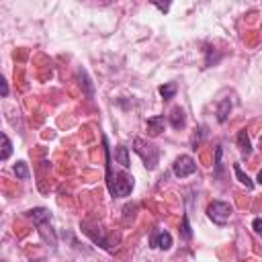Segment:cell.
<instances>
[{"instance_id": "cell-19", "label": "cell", "mask_w": 262, "mask_h": 262, "mask_svg": "<svg viewBox=\"0 0 262 262\" xmlns=\"http://www.w3.org/2000/svg\"><path fill=\"white\" fill-rule=\"evenodd\" d=\"M0 97H9V82L0 74Z\"/></svg>"}, {"instance_id": "cell-8", "label": "cell", "mask_w": 262, "mask_h": 262, "mask_svg": "<svg viewBox=\"0 0 262 262\" xmlns=\"http://www.w3.org/2000/svg\"><path fill=\"white\" fill-rule=\"evenodd\" d=\"M164 125H166V119H164V115L150 117V119H148V133H150L152 137H156V135H160V133L164 131Z\"/></svg>"}, {"instance_id": "cell-20", "label": "cell", "mask_w": 262, "mask_h": 262, "mask_svg": "<svg viewBox=\"0 0 262 262\" xmlns=\"http://www.w3.org/2000/svg\"><path fill=\"white\" fill-rule=\"evenodd\" d=\"M154 7H156V9H160L162 13H168V9H170V3H158V0H154Z\"/></svg>"}, {"instance_id": "cell-6", "label": "cell", "mask_w": 262, "mask_h": 262, "mask_svg": "<svg viewBox=\"0 0 262 262\" xmlns=\"http://www.w3.org/2000/svg\"><path fill=\"white\" fill-rule=\"evenodd\" d=\"M27 217H29L37 227H41V225H45V223L51 221V211L45 209V207H35V209H31V211H27Z\"/></svg>"}, {"instance_id": "cell-15", "label": "cell", "mask_w": 262, "mask_h": 262, "mask_svg": "<svg viewBox=\"0 0 262 262\" xmlns=\"http://www.w3.org/2000/svg\"><path fill=\"white\" fill-rule=\"evenodd\" d=\"M15 174H17V179L19 181H27L29 179V168L25 162H17L15 164Z\"/></svg>"}, {"instance_id": "cell-21", "label": "cell", "mask_w": 262, "mask_h": 262, "mask_svg": "<svg viewBox=\"0 0 262 262\" xmlns=\"http://www.w3.org/2000/svg\"><path fill=\"white\" fill-rule=\"evenodd\" d=\"M252 227H254V231H256V234H260V231H262V229H260V227H262V219H260V217H256V219H254V223H252Z\"/></svg>"}, {"instance_id": "cell-9", "label": "cell", "mask_w": 262, "mask_h": 262, "mask_svg": "<svg viewBox=\"0 0 262 262\" xmlns=\"http://www.w3.org/2000/svg\"><path fill=\"white\" fill-rule=\"evenodd\" d=\"M229 113H231V99H221L217 103V121L219 123H225L229 119Z\"/></svg>"}, {"instance_id": "cell-17", "label": "cell", "mask_w": 262, "mask_h": 262, "mask_svg": "<svg viewBox=\"0 0 262 262\" xmlns=\"http://www.w3.org/2000/svg\"><path fill=\"white\" fill-rule=\"evenodd\" d=\"M205 51H207V60H205V66H203V68H211L213 64H217V62L221 60V55H219V53H215V49H213V47H207Z\"/></svg>"}, {"instance_id": "cell-10", "label": "cell", "mask_w": 262, "mask_h": 262, "mask_svg": "<svg viewBox=\"0 0 262 262\" xmlns=\"http://www.w3.org/2000/svg\"><path fill=\"white\" fill-rule=\"evenodd\" d=\"M238 145H240L244 158H250L252 156V143H250V137H248V131L246 129H240L238 131Z\"/></svg>"}, {"instance_id": "cell-2", "label": "cell", "mask_w": 262, "mask_h": 262, "mask_svg": "<svg viewBox=\"0 0 262 262\" xmlns=\"http://www.w3.org/2000/svg\"><path fill=\"white\" fill-rule=\"evenodd\" d=\"M231 213H234V207L229 203H225V201H213L207 207V217L217 225H225L229 221Z\"/></svg>"}, {"instance_id": "cell-18", "label": "cell", "mask_w": 262, "mask_h": 262, "mask_svg": "<svg viewBox=\"0 0 262 262\" xmlns=\"http://www.w3.org/2000/svg\"><path fill=\"white\" fill-rule=\"evenodd\" d=\"M221 156H223V148L217 145L215 148V177H221Z\"/></svg>"}, {"instance_id": "cell-11", "label": "cell", "mask_w": 262, "mask_h": 262, "mask_svg": "<svg viewBox=\"0 0 262 262\" xmlns=\"http://www.w3.org/2000/svg\"><path fill=\"white\" fill-rule=\"evenodd\" d=\"M115 162L121 164L123 168H129V166H131V162H129V148L117 145V148H115Z\"/></svg>"}, {"instance_id": "cell-13", "label": "cell", "mask_w": 262, "mask_h": 262, "mask_svg": "<svg viewBox=\"0 0 262 262\" xmlns=\"http://www.w3.org/2000/svg\"><path fill=\"white\" fill-rule=\"evenodd\" d=\"M11 154H13V143H11V139H9L5 133H0V162L7 160V158H11Z\"/></svg>"}, {"instance_id": "cell-7", "label": "cell", "mask_w": 262, "mask_h": 262, "mask_svg": "<svg viewBox=\"0 0 262 262\" xmlns=\"http://www.w3.org/2000/svg\"><path fill=\"white\" fill-rule=\"evenodd\" d=\"M168 121H170V125L174 129H183L187 125V115H185V111L181 107H174L170 111V115H168Z\"/></svg>"}, {"instance_id": "cell-16", "label": "cell", "mask_w": 262, "mask_h": 262, "mask_svg": "<svg viewBox=\"0 0 262 262\" xmlns=\"http://www.w3.org/2000/svg\"><path fill=\"white\" fill-rule=\"evenodd\" d=\"M181 236L189 242L193 240V229H191V223H189V215H183V225H181Z\"/></svg>"}, {"instance_id": "cell-12", "label": "cell", "mask_w": 262, "mask_h": 262, "mask_svg": "<svg viewBox=\"0 0 262 262\" xmlns=\"http://www.w3.org/2000/svg\"><path fill=\"white\" fill-rule=\"evenodd\" d=\"M177 91H179L177 82H168V84H162L160 89H158V93H160V97H162L164 101H172V99H174V95H177Z\"/></svg>"}, {"instance_id": "cell-4", "label": "cell", "mask_w": 262, "mask_h": 262, "mask_svg": "<svg viewBox=\"0 0 262 262\" xmlns=\"http://www.w3.org/2000/svg\"><path fill=\"white\" fill-rule=\"evenodd\" d=\"M172 172H174L177 179H187V177H191V174L197 172V164L191 156H179L172 164Z\"/></svg>"}, {"instance_id": "cell-5", "label": "cell", "mask_w": 262, "mask_h": 262, "mask_svg": "<svg viewBox=\"0 0 262 262\" xmlns=\"http://www.w3.org/2000/svg\"><path fill=\"white\" fill-rule=\"evenodd\" d=\"M150 248H160V250H170L172 248V236L160 227L154 229L152 238H150Z\"/></svg>"}, {"instance_id": "cell-1", "label": "cell", "mask_w": 262, "mask_h": 262, "mask_svg": "<svg viewBox=\"0 0 262 262\" xmlns=\"http://www.w3.org/2000/svg\"><path fill=\"white\" fill-rule=\"evenodd\" d=\"M133 150L143 160V164H145L148 170H154L158 166V162H160V150L154 143H150V141H145L141 137H135L133 139Z\"/></svg>"}, {"instance_id": "cell-3", "label": "cell", "mask_w": 262, "mask_h": 262, "mask_svg": "<svg viewBox=\"0 0 262 262\" xmlns=\"http://www.w3.org/2000/svg\"><path fill=\"white\" fill-rule=\"evenodd\" d=\"M131 191H133V179L129 177V174H125V172L115 174V179H113V183H111V187H109V193H111L113 197L123 199V197H129Z\"/></svg>"}, {"instance_id": "cell-14", "label": "cell", "mask_w": 262, "mask_h": 262, "mask_svg": "<svg viewBox=\"0 0 262 262\" xmlns=\"http://www.w3.org/2000/svg\"><path fill=\"white\" fill-rule=\"evenodd\" d=\"M234 172H236L238 181H240L242 185H246V189H254V183L250 181L248 174H244V172H242V166H240V164H234Z\"/></svg>"}]
</instances>
